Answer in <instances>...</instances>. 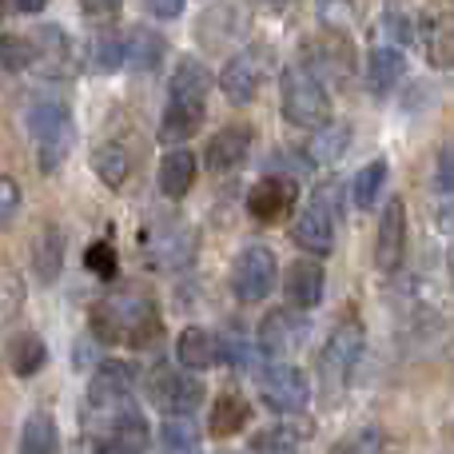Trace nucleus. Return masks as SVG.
Segmentation results:
<instances>
[{"mask_svg":"<svg viewBox=\"0 0 454 454\" xmlns=\"http://www.w3.org/2000/svg\"><path fill=\"white\" fill-rule=\"evenodd\" d=\"M207 92H212L207 64L196 56H180L172 80H168V108L160 116V140L168 144V152L184 148V140L200 132L207 112Z\"/></svg>","mask_w":454,"mask_h":454,"instance_id":"1","label":"nucleus"},{"mask_svg":"<svg viewBox=\"0 0 454 454\" xmlns=\"http://www.w3.org/2000/svg\"><path fill=\"white\" fill-rule=\"evenodd\" d=\"M92 335L108 347H144L160 335V315L140 295H112L92 307Z\"/></svg>","mask_w":454,"mask_h":454,"instance_id":"2","label":"nucleus"},{"mask_svg":"<svg viewBox=\"0 0 454 454\" xmlns=\"http://www.w3.org/2000/svg\"><path fill=\"white\" fill-rule=\"evenodd\" d=\"M28 132L36 144V168L44 176L60 172L64 160L76 148V124H72L68 104L60 100H40L28 108Z\"/></svg>","mask_w":454,"mask_h":454,"instance_id":"3","label":"nucleus"},{"mask_svg":"<svg viewBox=\"0 0 454 454\" xmlns=\"http://www.w3.org/2000/svg\"><path fill=\"white\" fill-rule=\"evenodd\" d=\"M279 104H283V120L295 128H307L315 132L319 124L331 120V96L327 84L311 76L303 64H287L279 76Z\"/></svg>","mask_w":454,"mask_h":454,"instance_id":"4","label":"nucleus"},{"mask_svg":"<svg viewBox=\"0 0 454 454\" xmlns=\"http://www.w3.org/2000/svg\"><path fill=\"white\" fill-rule=\"evenodd\" d=\"M363 347H367V331H363L359 319H343L331 331L327 347L319 351V379L327 391H343L355 363H359V355H363Z\"/></svg>","mask_w":454,"mask_h":454,"instance_id":"5","label":"nucleus"},{"mask_svg":"<svg viewBox=\"0 0 454 454\" xmlns=\"http://www.w3.org/2000/svg\"><path fill=\"white\" fill-rule=\"evenodd\" d=\"M271 72V48L267 44H243L239 52L227 56L220 72V88L231 104H251Z\"/></svg>","mask_w":454,"mask_h":454,"instance_id":"6","label":"nucleus"},{"mask_svg":"<svg viewBox=\"0 0 454 454\" xmlns=\"http://www.w3.org/2000/svg\"><path fill=\"white\" fill-rule=\"evenodd\" d=\"M279 283V259L267 243H247L231 267V291L239 303H263Z\"/></svg>","mask_w":454,"mask_h":454,"instance_id":"7","label":"nucleus"},{"mask_svg":"<svg viewBox=\"0 0 454 454\" xmlns=\"http://www.w3.org/2000/svg\"><path fill=\"white\" fill-rule=\"evenodd\" d=\"M148 399L168 419H192V411H200V403H204V383L192 379V371L160 367L148 379Z\"/></svg>","mask_w":454,"mask_h":454,"instance_id":"8","label":"nucleus"},{"mask_svg":"<svg viewBox=\"0 0 454 454\" xmlns=\"http://www.w3.org/2000/svg\"><path fill=\"white\" fill-rule=\"evenodd\" d=\"M259 399L275 411V415H299L311 403V383L299 367L291 363H271V367L259 375Z\"/></svg>","mask_w":454,"mask_h":454,"instance_id":"9","label":"nucleus"},{"mask_svg":"<svg viewBox=\"0 0 454 454\" xmlns=\"http://www.w3.org/2000/svg\"><path fill=\"white\" fill-rule=\"evenodd\" d=\"M136 367L124 359H104L100 367L92 371V379H88V407L92 411H124L132 407V391H136Z\"/></svg>","mask_w":454,"mask_h":454,"instance_id":"10","label":"nucleus"},{"mask_svg":"<svg viewBox=\"0 0 454 454\" xmlns=\"http://www.w3.org/2000/svg\"><path fill=\"white\" fill-rule=\"evenodd\" d=\"M196 243H200V235L188 223H172V220L140 231V247L148 251V259L156 267H184L196 255Z\"/></svg>","mask_w":454,"mask_h":454,"instance_id":"11","label":"nucleus"},{"mask_svg":"<svg viewBox=\"0 0 454 454\" xmlns=\"http://www.w3.org/2000/svg\"><path fill=\"white\" fill-rule=\"evenodd\" d=\"M403 255H407V204L399 196L387 200L383 215H379V231H375V267L379 271H399Z\"/></svg>","mask_w":454,"mask_h":454,"instance_id":"12","label":"nucleus"},{"mask_svg":"<svg viewBox=\"0 0 454 454\" xmlns=\"http://www.w3.org/2000/svg\"><path fill=\"white\" fill-rule=\"evenodd\" d=\"M295 200H299L295 180H287V176H267V180H259L255 188L247 192V215L259 223H279L295 212Z\"/></svg>","mask_w":454,"mask_h":454,"instance_id":"13","label":"nucleus"},{"mask_svg":"<svg viewBox=\"0 0 454 454\" xmlns=\"http://www.w3.org/2000/svg\"><path fill=\"white\" fill-rule=\"evenodd\" d=\"M28 40H32V52H36L32 68H40L48 80H64L76 72V60H72L76 52H72V40L60 24H40V32Z\"/></svg>","mask_w":454,"mask_h":454,"instance_id":"14","label":"nucleus"},{"mask_svg":"<svg viewBox=\"0 0 454 454\" xmlns=\"http://www.w3.org/2000/svg\"><path fill=\"white\" fill-rule=\"evenodd\" d=\"M307 339V319L287 307H275L263 323H259V351L279 359V355H291L299 343Z\"/></svg>","mask_w":454,"mask_h":454,"instance_id":"15","label":"nucleus"},{"mask_svg":"<svg viewBox=\"0 0 454 454\" xmlns=\"http://www.w3.org/2000/svg\"><path fill=\"white\" fill-rule=\"evenodd\" d=\"M251 144H255V136H251L247 124L220 128V132L207 140V152H204L207 172H235V168H243L251 156Z\"/></svg>","mask_w":454,"mask_h":454,"instance_id":"16","label":"nucleus"},{"mask_svg":"<svg viewBox=\"0 0 454 454\" xmlns=\"http://www.w3.org/2000/svg\"><path fill=\"white\" fill-rule=\"evenodd\" d=\"M323 283H327V275H323V267L315 259H295L287 267V275H283V295H287V303L295 311H311L323 299Z\"/></svg>","mask_w":454,"mask_h":454,"instance_id":"17","label":"nucleus"},{"mask_svg":"<svg viewBox=\"0 0 454 454\" xmlns=\"http://www.w3.org/2000/svg\"><path fill=\"white\" fill-rule=\"evenodd\" d=\"M291 239L299 243V247L307 251V255L323 259L335 251V223L327 220L323 212H315L311 204L303 207V212H295V223H291Z\"/></svg>","mask_w":454,"mask_h":454,"instance_id":"18","label":"nucleus"},{"mask_svg":"<svg viewBox=\"0 0 454 454\" xmlns=\"http://www.w3.org/2000/svg\"><path fill=\"white\" fill-rule=\"evenodd\" d=\"M108 447H112V454H148L152 450V423L144 419V411L124 407L112 419Z\"/></svg>","mask_w":454,"mask_h":454,"instance_id":"19","label":"nucleus"},{"mask_svg":"<svg viewBox=\"0 0 454 454\" xmlns=\"http://www.w3.org/2000/svg\"><path fill=\"white\" fill-rule=\"evenodd\" d=\"M176 359L184 371H207L220 363V339L204 327H184L176 339Z\"/></svg>","mask_w":454,"mask_h":454,"instance_id":"20","label":"nucleus"},{"mask_svg":"<svg viewBox=\"0 0 454 454\" xmlns=\"http://www.w3.org/2000/svg\"><path fill=\"white\" fill-rule=\"evenodd\" d=\"M351 148V124L347 120H327L307 136V160L311 164H335Z\"/></svg>","mask_w":454,"mask_h":454,"instance_id":"21","label":"nucleus"},{"mask_svg":"<svg viewBox=\"0 0 454 454\" xmlns=\"http://www.w3.org/2000/svg\"><path fill=\"white\" fill-rule=\"evenodd\" d=\"M64 267V231L56 223H44L32 239V271L40 283H56Z\"/></svg>","mask_w":454,"mask_h":454,"instance_id":"22","label":"nucleus"},{"mask_svg":"<svg viewBox=\"0 0 454 454\" xmlns=\"http://www.w3.org/2000/svg\"><path fill=\"white\" fill-rule=\"evenodd\" d=\"M196 152L188 148H172L164 160H160V192L168 200H184L196 184Z\"/></svg>","mask_w":454,"mask_h":454,"instance_id":"23","label":"nucleus"},{"mask_svg":"<svg viewBox=\"0 0 454 454\" xmlns=\"http://www.w3.org/2000/svg\"><path fill=\"white\" fill-rule=\"evenodd\" d=\"M16 454H60V427H56L52 411H32L24 419Z\"/></svg>","mask_w":454,"mask_h":454,"instance_id":"24","label":"nucleus"},{"mask_svg":"<svg viewBox=\"0 0 454 454\" xmlns=\"http://www.w3.org/2000/svg\"><path fill=\"white\" fill-rule=\"evenodd\" d=\"M403 68H407V60H403V52L395 44L371 48L367 52V88L375 96H387L403 80Z\"/></svg>","mask_w":454,"mask_h":454,"instance_id":"25","label":"nucleus"},{"mask_svg":"<svg viewBox=\"0 0 454 454\" xmlns=\"http://www.w3.org/2000/svg\"><path fill=\"white\" fill-rule=\"evenodd\" d=\"M164 52H168V44H164V36H160V32L136 28L132 36L124 40V68H132V72H156L160 60H164Z\"/></svg>","mask_w":454,"mask_h":454,"instance_id":"26","label":"nucleus"},{"mask_svg":"<svg viewBox=\"0 0 454 454\" xmlns=\"http://www.w3.org/2000/svg\"><path fill=\"white\" fill-rule=\"evenodd\" d=\"M247 419H251L247 399H239V395H220V399L212 403V411H207V434H212V439H231V434H239L243 427H247Z\"/></svg>","mask_w":454,"mask_h":454,"instance_id":"27","label":"nucleus"},{"mask_svg":"<svg viewBox=\"0 0 454 454\" xmlns=\"http://www.w3.org/2000/svg\"><path fill=\"white\" fill-rule=\"evenodd\" d=\"M44 363H48V347L36 331H24V335H16L8 343V367H12V375L32 379V375H40Z\"/></svg>","mask_w":454,"mask_h":454,"instance_id":"28","label":"nucleus"},{"mask_svg":"<svg viewBox=\"0 0 454 454\" xmlns=\"http://www.w3.org/2000/svg\"><path fill=\"white\" fill-rule=\"evenodd\" d=\"M427 60L434 68H450L454 64V4L439 8L431 16V28H427Z\"/></svg>","mask_w":454,"mask_h":454,"instance_id":"29","label":"nucleus"},{"mask_svg":"<svg viewBox=\"0 0 454 454\" xmlns=\"http://www.w3.org/2000/svg\"><path fill=\"white\" fill-rule=\"evenodd\" d=\"M92 172L104 188H124L128 172H132V160H128L124 144H96L92 148Z\"/></svg>","mask_w":454,"mask_h":454,"instance_id":"30","label":"nucleus"},{"mask_svg":"<svg viewBox=\"0 0 454 454\" xmlns=\"http://www.w3.org/2000/svg\"><path fill=\"white\" fill-rule=\"evenodd\" d=\"M160 454H200V427L192 419H164Z\"/></svg>","mask_w":454,"mask_h":454,"instance_id":"31","label":"nucleus"},{"mask_svg":"<svg viewBox=\"0 0 454 454\" xmlns=\"http://www.w3.org/2000/svg\"><path fill=\"white\" fill-rule=\"evenodd\" d=\"M24 295H28V291H24V275L16 271L12 263H0V327L20 315Z\"/></svg>","mask_w":454,"mask_h":454,"instance_id":"32","label":"nucleus"},{"mask_svg":"<svg viewBox=\"0 0 454 454\" xmlns=\"http://www.w3.org/2000/svg\"><path fill=\"white\" fill-rule=\"evenodd\" d=\"M383 188H387V160H371V164L355 176L351 196H355V204L367 212V207H375V200H379V192Z\"/></svg>","mask_w":454,"mask_h":454,"instance_id":"33","label":"nucleus"},{"mask_svg":"<svg viewBox=\"0 0 454 454\" xmlns=\"http://www.w3.org/2000/svg\"><path fill=\"white\" fill-rule=\"evenodd\" d=\"M88 60H92V68L100 72H120L124 68V40L116 36V32H96V40L88 44Z\"/></svg>","mask_w":454,"mask_h":454,"instance_id":"34","label":"nucleus"},{"mask_svg":"<svg viewBox=\"0 0 454 454\" xmlns=\"http://www.w3.org/2000/svg\"><path fill=\"white\" fill-rule=\"evenodd\" d=\"M32 64H36V52H32L28 36H16V32L0 36V68L4 72H28Z\"/></svg>","mask_w":454,"mask_h":454,"instance_id":"35","label":"nucleus"},{"mask_svg":"<svg viewBox=\"0 0 454 454\" xmlns=\"http://www.w3.org/2000/svg\"><path fill=\"white\" fill-rule=\"evenodd\" d=\"M311 207H315V212H323L331 223H335L339 215H343V184H339V180H323L319 188L311 192Z\"/></svg>","mask_w":454,"mask_h":454,"instance_id":"36","label":"nucleus"},{"mask_svg":"<svg viewBox=\"0 0 454 454\" xmlns=\"http://www.w3.org/2000/svg\"><path fill=\"white\" fill-rule=\"evenodd\" d=\"M251 454H299V442L291 431H283V427H271V431L255 434V442H251Z\"/></svg>","mask_w":454,"mask_h":454,"instance_id":"37","label":"nucleus"},{"mask_svg":"<svg viewBox=\"0 0 454 454\" xmlns=\"http://www.w3.org/2000/svg\"><path fill=\"white\" fill-rule=\"evenodd\" d=\"M84 267L92 275H100V279H108L112 283V275H116V247H112V243H104V239H96L92 247L84 251Z\"/></svg>","mask_w":454,"mask_h":454,"instance_id":"38","label":"nucleus"},{"mask_svg":"<svg viewBox=\"0 0 454 454\" xmlns=\"http://www.w3.org/2000/svg\"><path fill=\"white\" fill-rule=\"evenodd\" d=\"M383 28H387V36L395 40V48L403 52V44H411L415 40V24H411V12L407 8H383Z\"/></svg>","mask_w":454,"mask_h":454,"instance_id":"39","label":"nucleus"},{"mask_svg":"<svg viewBox=\"0 0 454 454\" xmlns=\"http://www.w3.org/2000/svg\"><path fill=\"white\" fill-rule=\"evenodd\" d=\"M20 204H24L20 184H16L12 176H0V223L12 220V215L20 212Z\"/></svg>","mask_w":454,"mask_h":454,"instance_id":"40","label":"nucleus"},{"mask_svg":"<svg viewBox=\"0 0 454 454\" xmlns=\"http://www.w3.org/2000/svg\"><path fill=\"white\" fill-rule=\"evenodd\" d=\"M434 188L439 192H454V144H442L439 160H434Z\"/></svg>","mask_w":454,"mask_h":454,"instance_id":"41","label":"nucleus"},{"mask_svg":"<svg viewBox=\"0 0 454 454\" xmlns=\"http://www.w3.org/2000/svg\"><path fill=\"white\" fill-rule=\"evenodd\" d=\"M339 454H379V431H359L343 442Z\"/></svg>","mask_w":454,"mask_h":454,"instance_id":"42","label":"nucleus"},{"mask_svg":"<svg viewBox=\"0 0 454 454\" xmlns=\"http://www.w3.org/2000/svg\"><path fill=\"white\" fill-rule=\"evenodd\" d=\"M80 12H84L88 20H104V24H100V32H108V28H112V20L120 16V4H84Z\"/></svg>","mask_w":454,"mask_h":454,"instance_id":"43","label":"nucleus"},{"mask_svg":"<svg viewBox=\"0 0 454 454\" xmlns=\"http://www.w3.org/2000/svg\"><path fill=\"white\" fill-rule=\"evenodd\" d=\"M148 12L160 16V20H180V16H184V4H180V0H176V4H160V0H152Z\"/></svg>","mask_w":454,"mask_h":454,"instance_id":"44","label":"nucleus"},{"mask_svg":"<svg viewBox=\"0 0 454 454\" xmlns=\"http://www.w3.org/2000/svg\"><path fill=\"white\" fill-rule=\"evenodd\" d=\"M8 12H24V16H36V12H44V4H40V0H16V4H8Z\"/></svg>","mask_w":454,"mask_h":454,"instance_id":"45","label":"nucleus"},{"mask_svg":"<svg viewBox=\"0 0 454 454\" xmlns=\"http://www.w3.org/2000/svg\"><path fill=\"white\" fill-rule=\"evenodd\" d=\"M72 454H108V450H104L96 439H80L76 447H72Z\"/></svg>","mask_w":454,"mask_h":454,"instance_id":"46","label":"nucleus"},{"mask_svg":"<svg viewBox=\"0 0 454 454\" xmlns=\"http://www.w3.org/2000/svg\"><path fill=\"white\" fill-rule=\"evenodd\" d=\"M442 223H447L450 231H454V207H447V212H442Z\"/></svg>","mask_w":454,"mask_h":454,"instance_id":"47","label":"nucleus"},{"mask_svg":"<svg viewBox=\"0 0 454 454\" xmlns=\"http://www.w3.org/2000/svg\"><path fill=\"white\" fill-rule=\"evenodd\" d=\"M0 12H4V4H0Z\"/></svg>","mask_w":454,"mask_h":454,"instance_id":"48","label":"nucleus"}]
</instances>
